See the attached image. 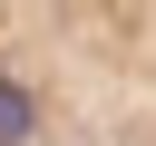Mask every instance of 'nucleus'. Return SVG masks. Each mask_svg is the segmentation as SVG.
I'll list each match as a JSON object with an SVG mask.
<instances>
[{"mask_svg": "<svg viewBox=\"0 0 156 146\" xmlns=\"http://www.w3.org/2000/svg\"><path fill=\"white\" fill-rule=\"evenodd\" d=\"M0 146H156V0H0Z\"/></svg>", "mask_w": 156, "mask_h": 146, "instance_id": "obj_1", "label": "nucleus"}]
</instances>
